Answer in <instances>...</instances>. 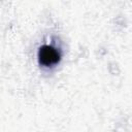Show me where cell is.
<instances>
[{"label":"cell","mask_w":132,"mask_h":132,"mask_svg":"<svg viewBox=\"0 0 132 132\" xmlns=\"http://www.w3.org/2000/svg\"><path fill=\"white\" fill-rule=\"evenodd\" d=\"M38 61L40 65L50 67L60 61V54L51 45H42L38 51Z\"/></svg>","instance_id":"obj_1"}]
</instances>
